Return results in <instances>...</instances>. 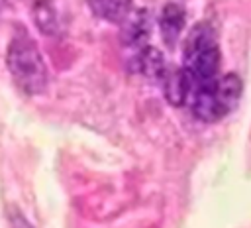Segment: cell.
<instances>
[{
    "label": "cell",
    "mask_w": 251,
    "mask_h": 228,
    "mask_svg": "<svg viewBox=\"0 0 251 228\" xmlns=\"http://www.w3.org/2000/svg\"><path fill=\"white\" fill-rule=\"evenodd\" d=\"M6 67L14 83L25 94H39L47 86V67L39 53L37 43L27 35L22 26H16V31L10 39L6 51Z\"/></svg>",
    "instance_id": "1"
},
{
    "label": "cell",
    "mask_w": 251,
    "mask_h": 228,
    "mask_svg": "<svg viewBox=\"0 0 251 228\" xmlns=\"http://www.w3.org/2000/svg\"><path fill=\"white\" fill-rule=\"evenodd\" d=\"M241 92H243L241 79L233 73H226L204 85L194 86L188 96V104L194 118L212 124L226 118L237 106Z\"/></svg>",
    "instance_id": "2"
},
{
    "label": "cell",
    "mask_w": 251,
    "mask_h": 228,
    "mask_svg": "<svg viewBox=\"0 0 251 228\" xmlns=\"http://www.w3.org/2000/svg\"><path fill=\"white\" fill-rule=\"evenodd\" d=\"M220 63H222V53L214 28L206 22L192 26L184 41V53H182V69L190 77L192 88L216 79L220 71Z\"/></svg>",
    "instance_id": "3"
},
{
    "label": "cell",
    "mask_w": 251,
    "mask_h": 228,
    "mask_svg": "<svg viewBox=\"0 0 251 228\" xmlns=\"http://www.w3.org/2000/svg\"><path fill=\"white\" fill-rule=\"evenodd\" d=\"M161 83H163V92L169 104L182 106L188 102V96L192 92V83L182 67H167L161 77Z\"/></svg>",
    "instance_id": "4"
},
{
    "label": "cell",
    "mask_w": 251,
    "mask_h": 228,
    "mask_svg": "<svg viewBox=\"0 0 251 228\" xmlns=\"http://www.w3.org/2000/svg\"><path fill=\"white\" fill-rule=\"evenodd\" d=\"M184 6L178 2H167L159 14V31L167 47H175L182 28H184Z\"/></svg>",
    "instance_id": "5"
},
{
    "label": "cell",
    "mask_w": 251,
    "mask_h": 228,
    "mask_svg": "<svg viewBox=\"0 0 251 228\" xmlns=\"http://www.w3.org/2000/svg\"><path fill=\"white\" fill-rule=\"evenodd\" d=\"M149 12L147 10H133L129 16L120 24L122 26V41L127 45L145 47V39L149 35Z\"/></svg>",
    "instance_id": "6"
},
{
    "label": "cell",
    "mask_w": 251,
    "mask_h": 228,
    "mask_svg": "<svg viewBox=\"0 0 251 228\" xmlns=\"http://www.w3.org/2000/svg\"><path fill=\"white\" fill-rule=\"evenodd\" d=\"M129 65H131L133 71H137V73H141L149 79H159V81H161V77L167 69L161 51H157L155 47H147V45L137 49V53H135V57L131 59Z\"/></svg>",
    "instance_id": "7"
},
{
    "label": "cell",
    "mask_w": 251,
    "mask_h": 228,
    "mask_svg": "<svg viewBox=\"0 0 251 228\" xmlns=\"http://www.w3.org/2000/svg\"><path fill=\"white\" fill-rule=\"evenodd\" d=\"M86 2L94 12V16L118 26L131 12V0H86Z\"/></svg>",
    "instance_id": "8"
},
{
    "label": "cell",
    "mask_w": 251,
    "mask_h": 228,
    "mask_svg": "<svg viewBox=\"0 0 251 228\" xmlns=\"http://www.w3.org/2000/svg\"><path fill=\"white\" fill-rule=\"evenodd\" d=\"M33 18H35V24L37 28L47 33V35H53L57 31V14L53 10V6L49 4V0H37L35 2V8H33Z\"/></svg>",
    "instance_id": "9"
},
{
    "label": "cell",
    "mask_w": 251,
    "mask_h": 228,
    "mask_svg": "<svg viewBox=\"0 0 251 228\" xmlns=\"http://www.w3.org/2000/svg\"><path fill=\"white\" fill-rule=\"evenodd\" d=\"M8 218H10V224H12V228H33L14 206L10 208V212H8Z\"/></svg>",
    "instance_id": "10"
},
{
    "label": "cell",
    "mask_w": 251,
    "mask_h": 228,
    "mask_svg": "<svg viewBox=\"0 0 251 228\" xmlns=\"http://www.w3.org/2000/svg\"><path fill=\"white\" fill-rule=\"evenodd\" d=\"M2 6H4V0H0V8H2Z\"/></svg>",
    "instance_id": "11"
}]
</instances>
